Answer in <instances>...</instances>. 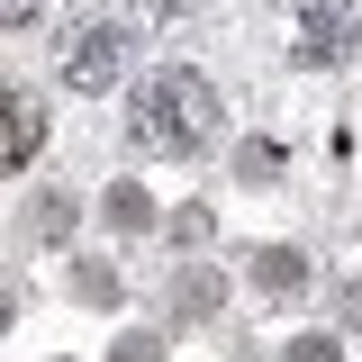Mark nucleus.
<instances>
[{
  "mask_svg": "<svg viewBox=\"0 0 362 362\" xmlns=\"http://www.w3.org/2000/svg\"><path fill=\"white\" fill-rule=\"evenodd\" d=\"M127 136L145 154H199L209 136H218V90L209 73H190V64H154L127 100Z\"/></svg>",
  "mask_w": 362,
  "mask_h": 362,
  "instance_id": "obj_1",
  "label": "nucleus"
},
{
  "mask_svg": "<svg viewBox=\"0 0 362 362\" xmlns=\"http://www.w3.org/2000/svg\"><path fill=\"white\" fill-rule=\"evenodd\" d=\"M290 54H299L308 73H326V64H354V54H362V0H299Z\"/></svg>",
  "mask_w": 362,
  "mask_h": 362,
  "instance_id": "obj_2",
  "label": "nucleus"
},
{
  "mask_svg": "<svg viewBox=\"0 0 362 362\" xmlns=\"http://www.w3.org/2000/svg\"><path fill=\"white\" fill-rule=\"evenodd\" d=\"M127 73V28L118 18H82L73 37H64V82L73 90H109Z\"/></svg>",
  "mask_w": 362,
  "mask_h": 362,
  "instance_id": "obj_3",
  "label": "nucleus"
},
{
  "mask_svg": "<svg viewBox=\"0 0 362 362\" xmlns=\"http://www.w3.org/2000/svg\"><path fill=\"white\" fill-rule=\"evenodd\" d=\"M37 145H45V100H37V90H9V100H0V154L28 173Z\"/></svg>",
  "mask_w": 362,
  "mask_h": 362,
  "instance_id": "obj_4",
  "label": "nucleus"
},
{
  "mask_svg": "<svg viewBox=\"0 0 362 362\" xmlns=\"http://www.w3.org/2000/svg\"><path fill=\"white\" fill-rule=\"evenodd\" d=\"M254 290H272V299H290V290H308V263H299L290 245H272V254H254Z\"/></svg>",
  "mask_w": 362,
  "mask_h": 362,
  "instance_id": "obj_5",
  "label": "nucleus"
},
{
  "mask_svg": "<svg viewBox=\"0 0 362 362\" xmlns=\"http://www.w3.org/2000/svg\"><path fill=\"white\" fill-rule=\"evenodd\" d=\"M100 218L118 226V235H145V226H154V199H145L136 181H109V199H100Z\"/></svg>",
  "mask_w": 362,
  "mask_h": 362,
  "instance_id": "obj_6",
  "label": "nucleus"
},
{
  "mask_svg": "<svg viewBox=\"0 0 362 362\" xmlns=\"http://www.w3.org/2000/svg\"><path fill=\"white\" fill-rule=\"evenodd\" d=\"M218 299H226V281H218L209 263H199V272H181V281H173V317H209Z\"/></svg>",
  "mask_w": 362,
  "mask_h": 362,
  "instance_id": "obj_7",
  "label": "nucleus"
},
{
  "mask_svg": "<svg viewBox=\"0 0 362 362\" xmlns=\"http://www.w3.org/2000/svg\"><path fill=\"white\" fill-rule=\"evenodd\" d=\"M235 173H245V181H263V173H281V145H245V154H235Z\"/></svg>",
  "mask_w": 362,
  "mask_h": 362,
  "instance_id": "obj_8",
  "label": "nucleus"
},
{
  "mask_svg": "<svg viewBox=\"0 0 362 362\" xmlns=\"http://www.w3.org/2000/svg\"><path fill=\"white\" fill-rule=\"evenodd\" d=\"M64 226H73V209H64V199H37V235H45V245H54Z\"/></svg>",
  "mask_w": 362,
  "mask_h": 362,
  "instance_id": "obj_9",
  "label": "nucleus"
},
{
  "mask_svg": "<svg viewBox=\"0 0 362 362\" xmlns=\"http://www.w3.org/2000/svg\"><path fill=\"white\" fill-rule=\"evenodd\" d=\"M281 362H335V335H299V344H290Z\"/></svg>",
  "mask_w": 362,
  "mask_h": 362,
  "instance_id": "obj_10",
  "label": "nucleus"
},
{
  "mask_svg": "<svg viewBox=\"0 0 362 362\" xmlns=\"http://www.w3.org/2000/svg\"><path fill=\"white\" fill-rule=\"evenodd\" d=\"M109 362H163V344H154V335H127V344H118Z\"/></svg>",
  "mask_w": 362,
  "mask_h": 362,
  "instance_id": "obj_11",
  "label": "nucleus"
},
{
  "mask_svg": "<svg viewBox=\"0 0 362 362\" xmlns=\"http://www.w3.org/2000/svg\"><path fill=\"white\" fill-rule=\"evenodd\" d=\"M28 9H37V0H0V18H9V28H28Z\"/></svg>",
  "mask_w": 362,
  "mask_h": 362,
  "instance_id": "obj_12",
  "label": "nucleus"
}]
</instances>
